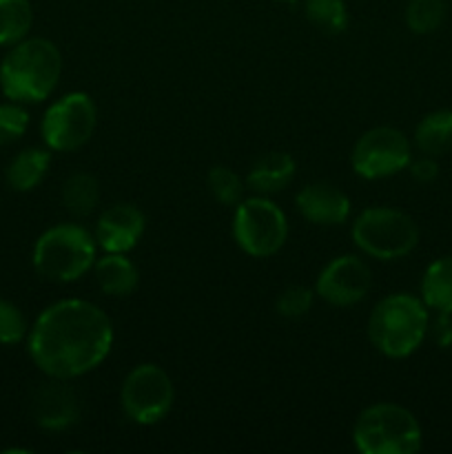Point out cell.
<instances>
[{"label":"cell","mask_w":452,"mask_h":454,"mask_svg":"<svg viewBox=\"0 0 452 454\" xmlns=\"http://www.w3.org/2000/svg\"><path fill=\"white\" fill-rule=\"evenodd\" d=\"M415 145L425 155H446L452 151V109H439L425 115L415 129Z\"/></svg>","instance_id":"d6986e66"},{"label":"cell","mask_w":452,"mask_h":454,"mask_svg":"<svg viewBox=\"0 0 452 454\" xmlns=\"http://www.w3.org/2000/svg\"><path fill=\"white\" fill-rule=\"evenodd\" d=\"M100 202V182L87 171L71 173L62 184V204L74 217H87Z\"/></svg>","instance_id":"ffe728a7"},{"label":"cell","mask_w":452,"mask_h":454,"mask_svg":"<svg viewBox=\"0 0 452 454\" xmlns=\"http://www.w3.org/2000/svg\"><path fill=\"white\" fill-rule=\"evenodd\" d=\"M96 282L109 297H129L140 284L137 266L124 253H106L93 264Z\"/></svg>","instance_id":"2e32d148"},{"label":"cell","mask_w":452,"mask_h":454,"mask_svg":"<svg viewBox=\"0 0 452 454\" xmlns=\"http://www.w3.org/2000/svg\"><path fill=\"white\" fill-rule=\"evenodd\" d=\"M62 74V56L51 40H20L0 62V89L20 105L43 102L51 96Z\"/></svg>","instance_id":"7a4b0ae2"},{"label":"cell","mask_w":452,"mask_h":454,"mask_svg":"<svg viewBox=\"0 0 452 454\" xmlns=\"http://www.w3.org/2000/svg\"><path fill=\"white\" fill-rule=\"evenodd\" d=\"M353 242L375 260L393 262L415 251L419 244V226L399 208L372 207L359 213L353 222Z\"/></svg>","instance_id":"8992f818"},{"label":"cell","mask_w":452,"mask_h":454,"mask_svg":"<svg viewBox=\"0 0 452 454\" xmlns=\"http://www.w3.org/2000/svg\"><path fill=\"white\" fill-rule=\"evenodd\" d=\"M208 191L213 193V198L220 204H226V207H235V204L242 202L244 198V182L233 168L229 167H213L208 171L207 177Z\"/></svg>","instance_id":"cb8c5ba5"},{"label":"cell","mask_w":452,"mask_h":454,"mask_svg":"<svg viewBox=\"0 0 452 454\" xmlns=\"http://www.w3.org/2000/svg\"><path fill=\"white\" fill-rule=\"evenodd\" d=\"M51 164V153L44 149H25L9 162L7 184L18 193L34 191L44 180Z\"/></svg>","instance_id":"ac0fdd59"},{"label":"cell","mask_w":452,"mask_h":454,"mask_svg":"<svg viewBox=\"0 0 452 454\" xmlns=\"http://www.w3.org/2000/svg\"><path fill=\"white\" fill-rule=\"evenodd\" d=\"M446 18L443 0H410L406 7V25L412 34H433Z\"/></svg>","instance_id":"603a6c76"},{"label":"cell","mask_w":452,"mask_h":454,"mask_svg":"<svg viewBox=\"0 0 452 454\" xmlns=\"http://www.w3.org/2000/svg\"><path fill=\"white\" fill-rule=\"evenodd\" d=\"M31 415L44 430H66L78 421L80 403L74 388L65 380L44 381L31 395Z\"/></svg>","instance_id":"7c38bea8"},{"label":"cell","mask_w":452,"mask_h":454,"mask_svg":"<svg viewBox=\"0 0 452 454\" xmlns=\"http://www.w3.org/2000/svg\"><path fill=\"white\" fill-rule=\"evenodd\" d=\"M27 335H29V328H27V319L22 310L12 301L0 300V344H20Z\"/></svg>","instance_id":"484cf974"},{"label":"cell","mask_w":452,"mask_h":454,"mask_svg":"<svg viewBox=\"0 0 452 454\" xmlns=\"http://www.w3.org/2000/svg\"><path fill=\"white\" fill-rule=\"evenodd\" d=\"M297 171V162L286 151H270L261 155L251 167L246 176V184L261 195L284 191L292 182Z\"/></svg>","instance_id":"9a60e30c"},{"label":"cell","mask_w":452,"mask_h":454,"mask_svg":"<svg viewBox=\"0 0 452 454\" xmlns=\"http://www.w3.org/2000/svg\"><path fill=\"white\" fill-rule=\"evenodd\" d=\"M306 18L328 35H337L348 27V9L344 0H306Z\"/></svg>","instance_id":"7402d4cb"},{"label":"cell","mask_w":452,"mask_h":454,"mask_svg":"<svg viewBox=\"0 0 452 454\" xmlns=\"http://www.w3.org/2000/svg\"><path fill=\"white\" fill-rule=\"evenodd\" d=\"M421 301L434 313H452V255L439 257L425 269Z\"/></svg>","instance_id":"e0dca14e"},{"label":"cell","mask_w":452,"mask_h":454,"mask_svg":"<svg viewBox=\"0 0 452 454\" xmlns=\"http://www.w3.org/2000/svg\"><path fill=\"white\" fill-rule=\"evenodd\" d=\"M113 348L109 315L84 300H62L40 313L27 335L31 362L49 380H75L96 371Z\"/></svg>","instance_id":"6da1fadb"},{"label":"cell","mask_w":452,"mask_h":454,"mask_svg":"<svg viewBox=\"0 0 452 454\" xmlns=\"http://www.w3.org/2000/svg\"><path fill=\"white\" fill-rule=\"evenodd\" d=\"M428 306L415 295L394 293L372 309L368 337L381 355L390 359L410 357L428 335Z\"/></svg>","instance_id":"3957f363"},{"label":"cell","mask_w":452,"mask_h":454,"mask_svg":"<svg viewBox=\"0 0 452 454\" xmlns=\"http://www.w3.org/2000/svg\"><path fill=\"white\" fill-rule=\"evenodd\" d=\"M34 25L29 0H0V47L25 40Z\"/></svg>","instance_id":"44dd1931"},{"label":"cell","mask_w":452,"mask_h":454,"mask_svg":"<svg viewBox=\"0 0 452 454\" xmlns=\"http://www.w3.org/2000/svg\"><path fill=\"white\" fill-rule=\"evenodd\" d=\"M233 238L251 257H270L288 238V222L282 208L264 195L242 198L235 204Z\"/></svg>","instance_id":"52a82bcc"},{"label":"cell","mask_w":452,"mask_h":454,"mask_svg":"<svg viewBox=\"0 0 452 454\" xmlns=\"http://www.w3.org/2000/svg\"><path fill=\"white\" fill-rule=\"evenodd\" d=\"M96 122V102L89 93L74 91L62 96L44 111L40 131L44 145L51 151H75L91 140Z\"/></svg>","instance_id":"9c48e42d"},{"label":"cell","mask_w":452,"mask_h":454,"mask_svg":"<svg viewBox=\"0 0 452 454\" xmlns=\"http://www.w3.org/2000/svg\"><path fill=\"white\" fill-rule=\"evenodd\" d=\"M428 333H433V340L439 346L452 344V319L450 313H437V317L428 324Z\"/></svg>","instance_id":"83f0119b"},{"label":"cell","mask_w":452,"mask_h":454,"mask_svg":"<svg viewBox=\"0 0 452 454\" xmlns=\"http://www.w3.org/2000/svg\"><path fill=\"white\" fill-rule=\"evenodd\" d=\"M175 402V388L164 368L155 364H140L124 377L120 390L122 411L133 424H160L171 412Z\"/></svg>","instance_id":"ba28073f"},{"label":"cell","mask_w":452,"mask_h":454,"mask_svg":"<svg viewBox=\"0 0 452 454\" xmlns=\"http://www.w3.org/2000/svg\"><path fill=\"white\" fill-rule=\"evenodd\" d=\"M410 142L399 129L375 127L355 142L350 164L363 180H384L397 176L410 164Z\"/></svg>","instance_id":"30bf717a"},{"label":"cell","mask_w":452,"mask_h":454,"mask_svg":"<svg viewBox=\"0 0 452 454\" xmlns=\"http://www.w3.org/2000/svg\"><path fill=\"white\" fill-rule=\"evenodd\" d=\"M353 442L363 454H415L421 448L419 421L397 403H372L359 412Z\"/></svg>","instance_id":"5b68a950"},{"label":"cell","mask_w":452,"mask_h":454,"mask_svg":"<svg viewBox=\"0 0 452 454\" xmlns=\"http://www.w3.org/2000/svg\"><path fill=\"white\" fill-rule=\"evenodd\" d=\"M282 3H295V0H282Z\"/></svg>","instance_id":"f546056e"},{"label":"cell","mask_w":452,"mask_h":454,"mask_svg":"<svg viewBox=\"0 0 452 454\" xmlns=\"http://www.w3.org/2000/svg\"><path fill=\"white\" fill-rule=\"evenodd\" d=\"M96 251V238L84 226L56 224L35 239L31 264L40 278L69 284L93 269Z\"/></svg>","instance_id":"277c9868"},{"label":"cell","mask_w":452,"mask_h":454,"mask_svg":"<svg viewBox=\"0 0 452 454\" xmlns=\"http://www.w3.org/2000/svg\"><path fill=\"white\" fill-rule=\"evenodd\" d=\"M408 168H410V176L415 177L417 182H424V184L425 182H433L434 177L439 176V164L434 162L433 155H425V158L415 160V162L410 160Z\"/></svg>","instance_id":"f1b7e54d"},{"label":"cell","mask_w":452,"mask_h":454,"mask_svg":"<svg viewBox=\"0 0 452 454\" xmlns=\"http://www.w3.org/2000/svg\"><path fill=\"white\" fill-rule=\"evenodd\" d=\"M372 273L357 255H339L319 273L315 293L331 306H355L368 295Z\"/></svg>","instance_id":"8fae6325"},{"label":"cell","mask_w":452,"mask_h":454,"mask_svg":"<svg viewBox=\"0 0 452 454\" xmlns=\"http://www.w3.org/2000/svg\"><path fill=\"white\" fill-rule=\"evenodd\" d=\"M29 127V114L20 106V102L0 105V146L20 140Z\"/></svg>","instance_id":"4316f807"},{"label":"cell","mask_w":452,"mask_h":454,"mask_svg":"<svg viewBox=\"0 0 452 454\" xmlns=\"http://www.w3.org/2000/svg\"><path fill=\"white\" fill-rule=\"evenodd\" d=\"M313 300L315 291H310L308 286H301V284H295V286H288L279 293L277 301H275V310L286 319H300L308 313Z\"/></svg>","instance_id":"d4e9b609"},{"label":"cell","mask_w":452,"mask_h":454,"mask_svg":"<svg viewBox=\"0 0 452 454\" xmlns=\"http://www.w3.org/2000/svg\"><path fill=\"white\" fill-rule=\"evenodd\" d=\"M295 204L306 220L319 226H339L350 215V198L328 182L306 184L297 193Z\"/></svg>","instance_id":"5bb4252c"},{"label":"cell","mask_w":452,"mask_h":454,"mask_svg":"<svg viewBox=\"0 0 452 454\" xmlns=\"http://www.w3.org/2000/svg\"><path fill=\"white\" fill-rule=\"evenodd\" d=\"M146 229L144 213L133 204H113L96 224L97 247L106 253H129L137 247Z\"/></svg>","instance_id":"4fadbf2b"}]
</instances>
